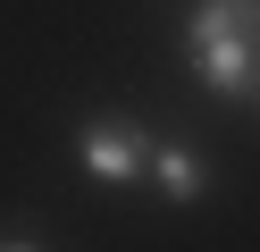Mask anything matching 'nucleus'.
<instances>
[{
	"instance_id": "obj_1",
	"label": "nucleus",
	"mask_w": 260,
	"mask_h": 252,
	"mask_svg": "<svg viewBox=\"0 0 260 252\" xmlns=\"http://www.w3.org/2000/svg\"><path fill=\"white\" fill-rule=\"evenodd\" d=\"M185 59L218 93H252L260 84V0H193L185 17Z\"/></svg>"
},
{
	"instance_id": "obj_2",
	"label": "nucleus",
	"mask_w": 260,
	"mask_h": 252,
	"mask_svg": "<svg viewBox=\"0 0 260 252\" xmlns=\"http://www.w3.org/2000/svg\"><path fill=\"white\" fill-rule=\"evenodd\" d=\"M76 151H84V168H92L101 185H135L143 168H151V134H143V126H126V118H92Z\"/></svg>"
},
{
	"instance_id": "obj_3",
	"label": "nucleus",
	"mask_w": 260,
	"mask_h": 252,
	"mask_svg": "<svg viewBox=\"0 0 260 252\" xmlns=\"http://www.w3.org/2000/svg\"><path fill=\"white\" fill-rule=\"evenodd\" d=\"M151 177H159V193H168V202H202V185H210V168L193 160L185 143H151Z\"/></svg>"
},
{
	"instance_id": "obj_4",
	"label": "nucleus",
	"mask_w": 260,
	"mask_h": 252,
	"mask_svg": "<svg viewBox=\"0 0 260 252\" xmlns=\"http://www.w3.org/2000/svg\"><path fill=\"white\" fill-rule=\"evenodd\" d=\"M252 93H260V84H252Z\"/></svg>"
}]
</instances>
